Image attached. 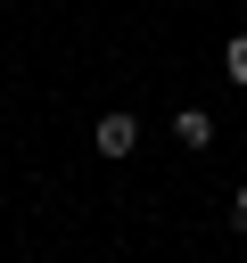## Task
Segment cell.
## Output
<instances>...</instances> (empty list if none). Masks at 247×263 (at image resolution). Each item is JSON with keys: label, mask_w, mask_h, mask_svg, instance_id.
Returning a JSON list of instances; mask_svg holds the SVG:
<instances>
[{"label": "cell", "mask_w": 247, "mask_h": 263, "mask_svg": "<svg viewBox=\"0 0 247 263\" xmlns=\"http://www.w3.org/2000/svg\"><path fill=\"white\" fill-rule=\"evenodd\" d=\"M140 148V123L132 115H99V156H132Z\"/></svg>", "instance_id": "obj_1"}, {"label": "cell", "mask_w": 247, "mask_h": 263, "mask_svg": "<svg viewBox=\"0 0 247 263\" xmlns=\"http://www.w3.org/2000/svg\"><path fill=\"white\" fill-rule=\"evenodd\" d=\"M173 140H181V148H206V140H214V123H206L198 107H181V123H173Z\"/></svg>", "instance_id": "obj_2"}, {"label": "cell", "mask_w": 247, "mask_h": 263, "mask_svg": "<svg viewBox=\"0 0 247 263\" xmlns=\"http://www.w3.org/2000/svg\"><path fill=\"white\" fill-rule=\"evenodd\" d=\"M222 66H231V82L247 90V33H231V49H222Z\"/></svg>", "instance_id": "obj_3"}, {"label": "cell", "mask_w": 247, "mask_h": 263, "mask_svg": "<svg viewBox=\"0 0 247 263\" xmlns=\"http://www.w3.org/2000/svg\"><path fill=\"white\" fill-rule=\"evenodd\" d=\"M231 222H239V230H247V189H239V197H231Z\"/></svg>", "instance_id": "obj_4"}]
</instances>
